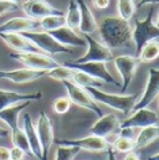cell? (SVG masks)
Segmentation results:
<instances>
[{
	"mask_svg": "<svg viewBox=\"0 0 159 160\" xmlns=\"http://www.w3.org/2000/svg\"><path fill=\"white\" fill-rule=\"evenodd\" d=\"M86 91L91 94V97L98 102L102 103L105 106H108L116 111H119L124 114H128L132 111V107L134 106V103L137 102L138 94H115V93H107L101 91L100 88H95V87H87Z\"/></svg>",
	"mask_w": 159,
	"mask_h": 160,
	"instance_id": "2",
	"label": "cell"
},
{
	"mask_svg": "<svg viewBox=\"0 0 159 160\" xmlns=\"http://www.w3.org/2000/svg\"><path fill=\"white\" fill-rule=\"evenodd\" d=\"M30 104V101L19 102L16 104L5 107L0 111V119L6 123V125L10 128V130H14L19 127V114L23 109H25Z\"/></svg>",
	"mask_w": 159,
	"mask_h": 160,
	"instance_id": "22",
	"label": "cell"
},
{
	"mask_svg": "<svg viewBox=\"0 0 159 160\" xmlns=\"http://www.w3.org/2000/svg\"><path fill=\"white\" fill-rule=\"evenodd\" d=\"M85 40L87 42L88 50L87 52L77 60H74L75 63H82V62H110L115 57L111 52V50L101 43L100 41L95 40L91 35H85Z\"/></svg>",
	"mask_w": 159,
	"mask_h": 160,
	"instance_id": "7",
	"label": "cell"
},
{
	"mask_svg": "<svg viewBox=\"0 0 159 160\" xmlns=\"http://www.w3.org/2000/svg\"><path fill=\"white\" fill-rule=\"evenodd\" d=\"M124 160H141V159H139V157L132 150V152H128V154L126 155Z\"/></svg>",
	"mask_w": 159,
	"mask_h": 160,
	"instance_id": "41",
	"label": "cell"
},
{
	"mask_svg": "<svg viewBox=\"0 0 159 160\" xmlns=\"http://www.w3.org/2000/svg\"><path fill=\"white\" fill-rule=\"evenodd\" d=\"M71 101L69 97H59L54 101L52 103V108H54V112L56 114H65L69 112L70 107H71Z\"/></svg>",
	"mask_w": 159,
	"mask_h": 160,
	"instance_id": "34",
	"label": "cell"
},
{
	"mask_svg": "<svg viewBox=\"0 0 159 160\" xmlns=\"http://www.w3.org/2000/svg\"><path fill=\"white\" fill-rule=\"evenodd\" d=\"M159 93V71L156 68H151L148 72V81L144 88V92L138 102L134 103L132 111H137L141 108L148 107L157 97Z\"/></svg>",
	"mask_w": 159,
	"mask_h": 160,
	"instance_id": "13",
	"label": "cell"
},
{
	"mask_svg": "<svg viewBox=\"0 0 159 160\" xmlns=\"http://www.w3.org/2000/svg\"><path fill=\"white\" fill-rule=\"evenodd\" d=\"M9 1H13V2H19L20 0H9Z\"/></svg>",
	"mask_w": 159,
	"mask_h": 160,
	"instance_id": "44",
	"label": "cell"
},
{
	"mask_svg": "<svg viewBox=\"0 0 159 160\" xmlns=\"http://www.w3.org/2000/svg\"><path fill=\"white\" fill-rule=\"evenodd\" d=\"M40 28L49 32V31H54L59 28H62L66 25V19H65V15H49V16H45L42 19L39 20Z\"/></svg>",
	"mask_w": 159,
	"mask_h": 160,
	"instance_id": "26",
	"label": "cell"
},
{
	"mask_svg": "<svg viewBox=\"0 0 159 160\" xmlns=\"http://www.w3.org/2000/svg\"><path fill=\"white\" fill-rule=\"evenodd\" d=\"M64 66L70 67L72 70L86 72V73L91 75L92 77L101 80L102 82L111 83V84H115L117 87H121L118 81L108 72V70L106 67V62H82V63H75L72 61H66Z\"/></svg>",
	"mask_w": 159,
	"mask_h": 160,
	"instance_id": "8",
	"label": "cell"
},
{
	"mask_svg": "<svg viewBox=\"0 0 159 160\" xmlns=\"http://www.w3.org/2000/svg\"><path fill=\"white\" fill-rule=\"evenodd\" d=\"M25 157V152L21 150L18 147H14L13 149H10V160H24Z\"/></svg>",
	"mask_w": 159,
	"mask_h": 160,
	"instance_id": "36",
	"label": "cell"
},
{
	"mask_svg": "<svg viewBox=\"0 0 159 160\" xmlns=\"http://www.w3.org/2000/svg\"><path fill=\"white\" fill-rule=\"evenodd\" d=\"M10 57L33 70L49 71L59 66V62L56 60L42 52H13L10 53Z\"/></svg>",
	"mask_w": 159,
	"mask_h": 160,
	"instance_id": "6",
	"label": "cell"
},
{
	"mask_svg": "<svg viewBox=\"0 0 159 160\" xmlns=\"http://www.w3.org/2000/svg\"><path fill=\"white\" fill-rule=\"evenodd\" d=\"M19 9V4L18 2H13L9 0H0V15H4L6 12L14 11Z\"/></svg>",
	"mask_w": 159,
	"mask_h": 160,
	"instance_id": "35",
	"label": "cell"
},
{
	"mask_svg": "<svg viewBox=\"0 0 159 160\" xmlns=\"http://www.w3.org/2000/svg\"><path fill=\"white\" fill-rule=\"evenodd\" d=\"M116 68L122 77V86H121V93H124L128 88L129 83L132 82L138 66L142 63L141 60L137 56H129V55H122L116 58H113Z\"/></svg>",
	"mask_w": 159,
	"mask_h": 160,
	"instance_id": "10",
	"label": "cell"
},
{
	"mask_svg": "<svg viewBox=\"0 0 159 160\" xmlns=\"http://www.w3.org/2000/svg\"><path fill=\"white\" fill-rule=\"evenodd\" d=\"M47 71L44 70H33V68H19V70H3L0 71V78L3 80L11 81L14 83L21 84V83H28V82H33L46 76Z\"/></svg>",
	"mask_w": 159,
	"mask_h": 160,
	"instance_id": "15",
	"label": "cell"
},
{
	"mask_svg": "<svg viewBox=\"0 0 159 160\" xmlns=\"http://www.w3.org/2000/svg\"><path fill=\"white\" fill-rule=\"evenodd\" d=\"M49 34L56 41H59L61 45L67 46V47H70V46L76 47V46H86L87 45L85 38L79 36L72 29L67 28L66 25L62 28H59L54 31H49Z\"/></svg>",
	"mask_w": 159,
	"mask_h": 160,
	"instance_id": "20",
	"label": "cell"
},
{
	"mask_svg": "<svg viewBox=\"0 0 159 160\" xmlns=\"http://www.w3.org/2000/svg\"><path fill=\"white\" fill-rule=\"evenodd\" d=\"M0 160H10V149L6 147H0Z\"/></svg>",
	"mask_w": 159,
	"mask_h": 160,
	"instance_id": "39",
	"label": "cell"
},
{
	"mask_svg": "<svg viewBox=\"0 0 159 160\" xmlns=\"http://www.w3.org/2000/svg\"><path fill=\"white\" fill-rule=\"evenodd\" d=\"M0 39L4 41L10 48L16 52H41L39 48L26 39L21 32H3L0 34Z\"/></svg>",
	"mask_w": 159,
	"mask_h": 160,
	"instance_id": "16",
	"label": "cell"
},
{
	"mask_svg": "<svg viewBox=\"0 0 159 160\" xmlns=\"http://www.w3.org/2000/svg\"><path fill=\"white\" fill-rule=\"evenodd\" d=\"M74 83H76L80 87H83V88H87V87H95V88H101L103 86L105 82H102L98 78H95L92 77L91 75L86 73V72H82V71H77L75 70L74 75H72V78Z\"/></svg>",
	"mask_w": 159,
	"mask_h": 160,
	"instance_id": "25",
	"label": "cell"
},
{
	"mask_svg": "<svg viewBox=\"0 0 159 160\" xmlns=\"http://www.w3.org/2000/svg\"><path fill=\"white\" fill-rule=\"evenodd\" d=\"M119 133H121V137H126V138H133V134H134L133 133V128H129V127L119 128Z\"/></svg>",
	"mask_w": 159,
	"mask_h": 160,
	"instance_id": "37",
	"label": "cell"
},
{
	"mask_svg": "<svg viewBox=\"0 0 159 160\" xmlns=\"http://www.w3.org/2000/svg\"><path fill=\"white\" fill-rule=\"evenodd\" d=\"M80 152L79 148L76 147H65V145H59L56 150L55 160H74V158Z\"/></svg>",
	"mask_w": 159,
	"mask_h": 160,
	"instance_id": "33",
	"label": "cell"
},
{
	"mask_svg": "<svg viewBox=\"0 0 159 160\" xmlns=\"http://www.w3.org/2000/svg\"><path fill=\"white\" fill-rule=\"evenodd\" d=\"M108 153V160H117L116 159V155H115V150L112 149V147L110 145V148L106 150Z\"/></svg>",
	"mask_w": 159,
	"mask_h": 160,
	"instance_id": "42",
	"label": "cell"
},
{
	"mask_svg": "<svg viewBox=\"0 0 159 160\" xmlns=\"http://www.w3.org/2000/svg\"><path fill=\"white\" fill-rule=\"evenodd\" d=\"M153 10L154 5L151 6L149 14L144 20H134V29L132 30V40L136 45V56L138 57L142 47L151 40L158 39L159 28L157 22L153 21Z\"/></svg>",
	"mask_w": 159,
	"mask_h": 160,
	"instance_id": "3",
	"label": "cell"
},
{
	"mask_svg": "<svg viewBox=\"0 0 159 160\" xmlns=\"http://www.w3.org/2000/svg\"><path fill=\"white\" fill-rule=\"evenodd\" d=\"M158 124V114L149 109V108H141L137 111H133V114L124 119L122 123H119V128H143L147 125Z\"/></svg>",
	"mask_w": 159,
	"mask_h": 160,
	"instance_id": "14",
	"label": "cell"
},
{
	"mask_svg": "<svg viewBox=\"0 0 159 160\" xmlns=\"http://www.w3.org/2000/svg\"><path fill=\"white\" fill-rule=\"evenodd\" d=\"M76 2L79 4L80 8V31L83 35H91L96 31L97 29V21L91 11V9L88 8V5L86 4L85 0H76Z\"/></svg>",
	"mask_w": 159,
	"mask_h": 160,
	"instance_id": "21",
	"label": "cell"
},
{
	"mask_svg": "<svg viewBox=\"0 0 159 160\" xmlns=\"http://www.w3.org/2000/svg\"><path fill=\"white\" fill-rule=\"evenodd\" d=\"M159 55V42L157 39L148 41L141 50L138 58L141 60V62H151L154 61Z\"/></svg>",
	"mask_w": 159,
	"mask_h": 160,
	"instance_id": "27",
	"label": "cell"
},
{
	"mask_svg": "<svg viewBox=\"0 0 159 160\" xmlns=\"http://www.w3.org/2000/svg\"><path fill=\"white\" fill-rule=\"evenodd\" d=\"M80 8L79 4L76 2V0H71L70 1V5H69V11L67 14L65 15V19H66V26L75 30V29H79L80 26Z\"/></svg>",
	"mask_w": 159,
	"mask_h": 160,
	"instance_id": "29",
	"label": "cell"
},
{
	"mask_svg": "<svg viewBox=\"0 0 159 160\" xmlns=\"http://www.w3.org/2000/svg\"><path fill=\"white\" fill-rule=\"evenodd\" d=\"M62 84L65 86V88L67 91V94H69V98H70L71 103L77 104V106L82 107V108H86L88 111H92L98 117L102 116V111H101L100 106L91 97V94L86 91V88L80 87L71 81H62Z\"/></svg>",
	"mask_w": 159,
	"mask_h": 160,
	"instance_id": "5",
	"label": "cell"
},
{
	"mask_svg": "<svg viewBox=\"0 0 159 160\" xmlns=\"http://www.w3.org/2000/svg\"><path fill=\"white\" fill-rule=\"evenodd\" d=\"M158 137H159L158 124L143 127L142 130L139 132L138 137L134 139V142H136V149L144 148V147L149 145L151 143H153L154 140H157Z\"/></svg>",
	"mask_w": 159,
	"mask_h": 160,
	"instance_id": "24",
	"label": "cell"
},
{
	"mask_svg": "<svg viewBox=\"0 0 159 160\" xmlns=\"http://www.w3.org/2000/svg\"><path fill=\"white\" fill-rule=\"evenodd\" d=\"M11 140H13V144L14 147H18L20 148L21 150L25 152V154L30 155V157H34L31 149H30V145H29V142H28V138L25 135V132L24 129H20L19 127L14 130H11ZM35 158V157H34Z\"/></svg>",
	"mask_w": 159,
	"mask_h": 160,
	"instance_id": "28",
	"label": "cell"
},
{
	"mask_svg": "<svg viewBox=\"0 0 159 160\" xmlns=\"http://www.w3.org/2000/svg\"><path fill=\"white\" fill-rule=\"evenodd\" d=\"M100 34L103 45L108 48H118L132 40V28L128 20L119 16L105 18L100 22Z\"/></svg>",
	"mask_w": 159,
	"mask_h": 160,
	"instance_id": "1",
	"label": "cell"
},
{
	"mask_svg": "<svg viewBox=\"0 0 159 160\" xmlns=\"http://www.w3.org/2000/svg\"><path fill=\"white\" fill-rule=\"evenodd\" d=\"M54 142H56L57 145L76 147L79 149L88 150V152H106L111 145L106 140V138L97 137L93 134L85 138H79V139H57Z\"/></svg>",
	"mask_w": 159,
	"mask_h": 160,
	"instance_id": "9",
	"label": "cell"
},
{
	"mask_svg": "<svg viewBox=\"0 0 159 160\" xmlns=\"http://www.w3.org/2000/svg\"><path fill=\"white\" fill-rule=\"evenodd\" d=\"M24 132H25V135L28 138V142H29V145H30V149L34 154L35 158H42V153H41V145H40L39 138H38V133H36V129H35V125L33 123V119L30 117V114H24Z\"/></svg>",
	"mask_w": 159,
	"mask_h": 160,
	"instance_id": "23",
	"label": "cell"
},
{
	"mask_svg": "<svg viewBox=\"0 0 159 160\" xmlns=\"http://www.w3.org/2000/svg\"><path fill=\"white\" fill-rule=\"evenodd\" d=\"M35 129H36L38 138H39L40 145H41V153H42L41 160H47L50 148H51L55 139H54L52 120L49 118V116L44 111L40 112L39 119H38Z\"/></svg>",
	"mask_w": 159,
	"mask_h": 160,
	"instance_id": "11",
	"label": "cell"
},
{
	"mask_svg": "<svg viewBox=\"0 0 159 160\" xmlns=\"http://www.w3.org/2000/svg\"><path fill=\"white\" fill-rule=\"evenodd\" d=\"M158 2H159V0H139V1H138V4H137L136 6L141 8V6L147 5V4H149V5H157Z\"/></svg>",
	"mask_w": 159,
	"mask_h": 160,
	"instance_id": "40",
	"label": "cell"
},
{
	"mask_svg": "<svg viewBox=\"0 0 159 160\" xmlns=\"http://www.w3.org/2000/svg\"><path fill=\"white\" fill-rule=\"evenodd\" d=\"M113 150L119 152V153H128L136 149V142L133 138H126V137H121L117 138L113 144L111 145Z\"/></svg>",
	"mask_w": 159,
	"mask_h": 160,
	"instance_id": "32",
	"label": "cell"
},
{
	"mask_svg": "<svg viewBox=\"0 0 159 160\" xmlns=\"http://www.w3.org/2000/svg\"><path fill=\"white\" fill-rule=\"evenodd\" d=\"M38 28H40L39 20H34L30 18H13L0 25V34L33 31Z\"/></svg>",
	"mask_w": 159,
	"mask_h": 160,
	"instance_id": "18",
	"label": "cell"
},
{
	"mask_svg": "<svg viewBox=\"0 0 159 160\" xmlns=\"http://www.w3.org/2000/svg\"><path fill=\"white\" fill-rule=\"evenodd\" d=\"M9 134H10V132H9L8 129H4V128L0 127V138H5V137H8Z\"/></svg>",
	"mask_w": 159,
	"mask_h": 160,
	"instance_id": "43",
	"label": "cell"
},
{
	"mask_svg": "<svg viewBox=\"0 0 159 160\" xmlns=\"http://www.w3.org/2000/svg\"><path fill=\"white\" fill-rule=\"evenodd\" d=\"M42 97L41 92L36 93H19V92H14V91H6L0 88V111L4 109L5 107L16 104L19 102H24V101H39Z\"/></svg>",
	"mask_w": 159,
	"mask_h": 160,
	"instance_id": "19",
	"label": "cell"
},
{
	"mask_svg": "<svg viewBox=\"0 0 159 160\" xmlns=\"http://www.w3.org/2000/svg\"><path fill=\"white\" fill-rule=\"evenodd\" d=\"M19 8H21L25 15L34 20H40L49 15H65L64 11L56 9L46 0H26L21 5H19Z\"/></svg>",
	"mask_w": 159,
	"mask_h": 160,
	"instance_id": "12",
	"label": "cell"
},
{
	"mask_svg": "<svg viewBox=\"0 0 159 160\" xmlns=\"http://www.w3.org/2000/svg\"><path fill=\"white\" fill-rule=\"evenodd\" d=\"M74 72H75V70H72L70 67H66V66L59 65V66L49 70L46 72V76H49L50 78H54V80L62 82V81H71Z\"/></svg>",
	"mask_w": 159,
	"mask_h": 160,
	"instance_id": "30",
	"label": "cell"
},
{
	"mask_svg": "<svg viewBox=\"0 0 159 160\" xmlns=\"http://www.w3.org/2000/svg\"><path fill=\"white\" fill-rule=\"evenodd\" d=\"M92 4L97 9H106L110 5V0H92Z\"/></svg>",
	"mask_w": 159,
	"mask_h": 160,
	"instance_id": "38",
	"label": "cell"
},
{
	"mask_svg": "<svg viewBox=\"0 0 159 160\" xmlns=\"http://www.w3.org/2000/svg\"><path fill=\"white\" fill-rule=\"evenodd\" d=\"M117 8H118L119 18H122L124 20L132 19L134 16L136 9H137L134 0H118Z\"/></svg>",
	"mask_w": 159,
	"mask_h": 160,
	"instance_id": "31",
	"label": "cell"
},
{
	"mask_svg": "<svg viewBox=\"0 0 159 160\" xmlns=\"http://www.w3.org/2000/svg\"><path fill=\"white\" fill-rule=\"evenodd\" d=\"M118 129V117L116 114H106V116H101L100 119L90 128V133L93 134V135H97V137L106 138L107 135L115 133Z\"/></svg>",
	"mask_w": 159,
	"mask_h": 160,
	"instance_id": "17",
	"label": "cell"
},
{
	"mask_svg": "<svg viewBox=\"0 0 159 160\" xmlns=\"http://www.w3.org/2000/svg\"><path fill=\"white\" fill-rule=\"evenodd\" d=\"M26 39L31 41L42 53L46 55H57V53H72L74 51L67 47L61 45L59 41H56L49 32L46 31H24L21 32Z\"/></svg>",
	"mask_w": 159,
	"mask_h": 160,
	"instance_id": "4",
	"label": "cell"
}]
</instances>
